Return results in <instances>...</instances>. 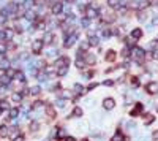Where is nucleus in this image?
<instances>
[{
    "label": "nucleus",
    "instance_id": "1",
    "mask_svg": "<svg viewBox=\"0 0 158 141\" xmlns=\"http://www.w3.org/2000/svg\"><path fill=\"white\" fill-rule=\"evenodd\" d=\"M150 5H152L150 0H130V3H128L130 8H133V10H138V11L146 10V8H149Z\"/></svg>",
    "mask_w": 158,
    "mask_h": 141
},
{
    "label": "nucleus",
    "instance_id": "2",
    "mask_svg": "<svg viewBox=\"0 0 158 141\" xmlns=\"http://www.w3.org/2000/svg\"><path fill=\"white\" fill-rule=\"evenodd\" d=\"M131 56H133V59H134L136 62H142L144 57H146V51H144L142 48H133Z\"/></svg>",
    "mask_w": 158,
    "mask_h": 141
},
{
    "label": "nucleus",
    "instance_id": "3",
    "mask_svg": "<svg viewBox=\"0 0 158 141\" xmlns=\"http://www.w3.org/2000/svg\"><path fill=\"white\" fill-rule=\"evenodd\" d=\"M101 105H103V108L106 111H111V110H114V108H115V100L112 97H106Z\"/></svg>",
    "mask_w": 158,
    "mask_h": 141
},
{
    "label": "nucleus",
    "instance_id": "4",
    "mask_svg": "<svg viewBox=\"0 0 158 141\" xmlns=\"http://www.w3.org/2000/svg\"><path fill=\"white\" fill-rule=\"evenodd\" d=\"M43 46H44L43 40H35V41L32 43V52H33V54H40L41 49H43Z\"/></svg>",
    "mask_w": 158,
    "mask_h": 141
},
{
    "label": "nucleus",
    "instance_id": "5",
    "mask_svg": "<svg viewBox=\"0 0 158 141\" xmlns=\"http://www.w3.org/2000/svg\"><path fill=\"white\" fill-rule=\"evenodd\" d=\"M76 41H78V33H70L67 37V41L63 43V48H71Z\"/></svg>",
    "mask_w": 158,
    "mask_h": 141
},
{
    "label": "nucleus",
    "instance_id": "6",
    "mask_svg": "<svg viewBox=\"0 0 158 141\" xmlns=\"http://www.w3.org/2000/svg\"><path fill=\"white\" fill-rule=\"evenodd\" d=\"M146 90H147V94H158V83L157 81H152V83H149L146 86Z\"/></svg>",
    "mask_w": 158,
    "mask_h": 141
},
{
    "label": "nucleus",
    "instance_id": "7",
    "mask_svg": "<svg viewBox=\"0 0 158 141\" xmlns=\"http://www.w3.org/2000/svg\"><path fill=\"white\" fill-rule=\"evenodd\" d=\"M142 110H144V105H142V103H136V105H134V108L130 111V116H131V117H136L138 114H141V113H142Z\"/></svg>",
    "mask_w": 158,
    "mask_h": 141
},
{
    "label": "nucleus",
    "instance_id": "8",
    "mask_svg": "<svg viewBox=\"0 0 158 141\" xmlns=\"http://www.w3.org/2000/svg\"><path fill=\"white\" fill-rule=\"evenodd\" d=\"M51 13H52V15H60V13H63V2L54 3L52 8H51Z\"/></svg>",
    "mask_w": 158,
    "mask_h": 141
},
{
    "label": "nucleus",
    "instance_id": "9",
    "mask_svg": "<svg viewBox=\"0 0 158 141\" xmlns=\"http://www.w3.org/2000/svg\"><path fill=\"white\" fill-rule=\"evenodd\" d=\"M84 13H86V17H89V19H93V17L98 16V10H96V8H92V7H87Z\"/></svg>",
    "mask_w": 158,
    "mask_h": 141
},
{
    "label": "nucleus",
    "instance_id": "10",
    "mask_svg": "<svg viewBox=\"0 0 158 141\" xmlns=\"http://www.w3.org/2000/svg\"><path fill=\"white\" fill-rule=\"evenodd\" d=\"M55 67H68L70 65V59L67 57V56H63V57H59L57 60H55V63H54Z\"/></svg>",
    "mask_w": 158,
    "mask_h": 141
},
{
    "label": "nucleus",
    "instance_id": "11",
    "mask_svg": "<svg viewBox=\"0 0 158 141\" xmlns=\"http://www.w3.org/2000/svg\"><path fill=\"white\" fill-rule=\"evenodd\" d=\"M82 59H84L86 65H87V63H90V65H95V62H96V57H95L92 52H87V54H84V56H82Z\"/></svg>",
    "mask_w": 158,
    "mask_h": 141
},
{
    "label": "nucleus",
    "instance_id": "12",
    "mask_svg": "<svg viewBox=\"0 0 158 141\" xmlns=\"http://www.w3.org/2000/svg\"><path fill=\"white\" fill-rule=\"evenodd\" d=\"M55 106L59 108V110H65V108L68 106V100L67 98H63V97H60L55 100Z\"/></svg>",
    "mask_w": 158,
    "mask_h": 141
},
{
    "label": "nucleus",
    "instance_id": "13",
    "mask_svg": "<svg viewBox=\"0 0 158 141\" xmlns=\"http://www.w3.org/2000/svg\"><path fill=\"white\" fill-rule=\"evenodd\" d=\"M44 111H46V116H48L49 119H55V117H57V114H55V110L51 106V105H46V106H44Z\"/></svg>",
    "mask_w": 158,
    "mask_h": 141
},
{
    "label": "nucleus",
    "instance_id": "14",
    "mask_svg": "<svg viewBox=\"0 0 158 141\" xmlns=\"http://www.w3.org/2000/svg\"><path fill=\"white\" fill-rule=\"evenodd\" d=\"M73 92L76 94V95H82V94H86V89L82 87L79 83H74L73 84Z\"/></svg>",
    "mask_w": 158,
    "mask_h": 141
},
{
    "label": "nucleus",
    "instance_id": "15",
    "mask_svg": "<svg viewBox=\"0 0 158 141\" xmlns=\"http://www.w3.org/2000/svg\"><path fill=\"white\" fill-rule=\"evenodd\" d=\"M87 44H89V46H98V44H100L98 37H95V35H90L89 40H87Z\"/></svg>",
    "mask_w": 158,
    "mask_h": 141
},
{
    "label": "nucleus",
    "instance_id": "16",
    "mask_svg": "<svg viewBox=\"0 0 158 141\" xmlns=\"http://www.w3.org/2000/svg\"><path fill=\"white\" fill-rule=\"evenodd\" d=\"M68 117H82V108L74 106V108H73V111H71V114H70Z\"/></svg>",
    "mask_w": 158,
    "mask_h": 141
},
{
    "label": "nucleus",
    "instance_id": "17",
    "mask_svg": "<svg viewBox=\"0 0 158 141\" xmlns=\"http://www.w3.org/2000/svg\"><path fill=\"white\" fill-rule=\"evenodd\" d=\"M14 37V30L13 29H5L3 30V40H13Z\"/></svg>",
    "mask_w": 158,
    "mask_h": 141
},
{
    "label": "nucleus",
    "instance_id": "18",
    "mask_svg": "<svg viewBox=\"0 0 158 141\" xmlns=\"http://www.w3.org/2000/svg\"><path fill=\"white\" fill-rule=\"evenodd\" d=\"M54 40H55V35L49 32V33H46V35H44L43 43H46V44H51V43H54Z\"/></svg>",
    "mask_w": 158,
    "mask_h": 141
},
{
    "label": "nucleus",
    "instance_id": "19",
    "mask_svg": "<svg viewBox=\"0 0 158 141\" xmlns=\"http://www.w3.org/2000/svg\"><path fill=\"white\" fill-rule=\"evenodd\" d=\"M21 100H22V94L21 92H13L11 94V102L13 103H21Z\"/></svg>",
    "mask_w": 158,
    "mask_h": 141
},
{
    "label": "nucleus",
    "instance_id": "20",
    "mask_svg": "<svg viewBox=\"0 0 158 141\" xmlns=\"http://www.w3.org/2000/svg\"><path fill=\"white\" fill-rule=\"evenodd\" d=\"M8 135H10L11 138H14V136H17V135H19V127H17V125H14V127H10V129H8Z\"/></svg>",
    "mask_w": 158,
    "mask_h": 141
},
{
    "label": "nucleus",
    "instance_id": "21",
    "mask_svg": "<svg viewBox=\"0 0 158 141\" xmlns=\"http://www.w3.org/2000/svg\"><path fill=\"white\" fill-rule=\"evenodd\" d=\"M115 57H117L115 51H114V49H109L108 54H106V60H108V62H114V60H115Z\"/></svg>",
    "mask_w": 158,
    "mask_h": 141
},
{
    "label": "nucleus",
    "instance_id": "22",
    "mask_svg": "<svg viewBox=\"0 0 158 141\" xmlns=\"http://www.w3.org/2000/svg\"><path fill=\"white\" fill-rule=\"evenodd\" d=\"M142 33H144V32H142L141 29H134V30L131 32V38H133V40H139V38L142 37Z\"/></svg>",
    "mask_w": 158,
    "mask_h": 141
},
{
    "label": "nucleus",
    "instance_id": "23",
    "mask_svg": "<svg viewBox=\"0 0 158 141\" xmlns=\"http://www.w3.org/2000/svg\"><path fill=\"white\" fill-rule=\"evenodd\" d=\"M17 117H19V110H17V108H11L10 110V119L14 121V119H17Z\"/></svg>",
    "mask_w": 158,
    "mask_h": 141
},
{
    "label": "nucleus",
    "instance_id": "24",
    "mask_svg": "<svg viewBox=\"0 0 158 141\" xmlns=\"http://www.w3.org/2000/svg\"><path fill=\"white\" fill-rule=\"evenodd\" d=\"M14 79L19 81V83H24V81H25V75L22 73V71H14Z\"/></svg>",
    "mask_w": 158,
    "mask_h": 141
},
{
    "label": "nucleus",
    "instance_id": "25",
    "mask_svg": "<svg viewBox=\"0 0 158 141\" xmlns=\"http://www.w3.org/2000/svg\"><path fill=\"white\" fill-rule=\"evenodd\" d=\"M30 95H40L41 94V86H33L32 89H29Z\"/></svg>",
    "mask_w": 158,
    "mask_h": 141
},
{
    "label": "nucleus",
    "instance_id": "26",
    "mask_svg": "<svg viewBox=\"0 0 158 141\" xmlns=\"http://www.w3.org/2000/svg\"><path fill=\"white\" fill-rule=\"evenodd\" d=\"M111 141H125V136H123V133H120V132H117L115 135H112V138H111Z\"/></svg>",
    "mask_w": 158,
    "mask_h": 141
},
{
    "label": "nucleus",
    "instance_id": "27",
    "mask_svg": "<svg viewBox=\"0 0 158 141\" xmlns=\"http://www.w3.org/2000/svg\"><path fill=\"white\" fill-rule=\"evenodd\" d=\"M153 121H155V116H153V114H144V124H146V125H149Z\"/></svg>",
    "mask_w": 158,
    "mask_h": 141
},
{
    "label": "nucleus",
    "instance_id": "28",
    "mask_svg": "<svg viewBox=\"0 0 158 141\" xmlns=\"http://www.w3.org/2000/svg\"><path fill=\"white\" fill-rule=\"evenodd\" d=\"M11 83V78H8V76L7 75H3L2 76V78H0V84H2L3 86V87H5V86H8V84H10Z\"/></svg>",
    "mask_w": 158,
    "mask_h": 141
},
{
    "label": "nucleus",
    "instance_id": "29",
    "mask_svg": "<svg viewBox=\"0 0 158 141\" xmlns=\"http://www.w3.org/2000/svg\"><path fill=\"white\" fill-rule=\"evenodd\" d=\"M30 132H32V133L40 132V124H38V122H32V124H30Z\"/></svg>",
    "mask_w": 158,
    "mask_h": 141
},
{
    "label": "nucleus",
    "instance_id": "30",
    "mask_svg": "<svg viewBox=\"0 0 158 141\" xmlns=\"http://www.w3.org/2000/svg\"><path fill=\"white\" fill-rule=\"evenodd\" d=\"M68 73V67H59L57 68V75L59 76H65Z\"/></svg>",
    "mask_w": 158,
    "mask_h": 141
},
{
    "label": "nucleus",
    "instance_id": "31",
    "mask_svg": "<svg viewBox=\"0 0 158 141\" xmlns=\"http://www.w3.org/2000/svg\"><path fill=\"white\" fill-rule=\"evenodd\" d=\"M0 68H2V70H8V68H10V60L3 59V60L0 62Z\"/></svg>",
    "mask_w": 158,
    "mask_h": 141
},
{
    "label": "nucleus",
    "instance_id": "32",
    "mask_svg": "<svg viewBox=\"0 0 158 141\" xmlns=\"http://www.w3.org/2000/svg\"><path fill=\"white\" fill-rule=\"evenodd\" d=\"M76 67L78 68H84L86 67V62H84V59H82V57H78L76 59Z\"/></svg>",
    "mask_w": 158,
    "mask_h": 141
},
{
    "label": "nucleus",
    "instance_id": "33",
    "mask_svg": "<svg viewBox=\"0 0 158 141\" xmlns=\"http://www.w3.org/2000/svg\"><path fill=\"white\" fill-rule=\"evenodd\" d=\"M81 25H82V27H86V29H89V27H90V19H89V17H82Z\"/></svg>",
    "mask_w": 158,
    "mask_h": 141
},
{
    "label": "nucleus",
    "instance_id": "34",
    "mask_svg": "<svg viewBox=\"0 0 158 141\" xmlns=\"http://www.w3.org/2000/svg\"><path fill=\"white\" fill-rule=\"evenodd\" d=\"M119 3H120V0H108V5H109L111 8H117Z\"/></svg>",
    "mask_w": 158,
    "mask_h": 141
},
{
    "label": "nucleus",
    "instance_id": "35",
    "mask_svg": "<svg viewBox=\"0 0 158 141\" xmlns=\"http://www.w3.org/2000/svg\"><path fill=\"white\" fill-rule=\"evenodd\" d=\"M7 135H8V127L0 125V136H7Z\"/></svg>",
    "mask_w": 158,
    "mask_h": 141
},
{
    "label": "nucleus",
    "instance_id": "36",
    "mask_svg": "<svg viewBox=\"0 0 158 141\" xmlns=\"http://www.w3.org/2000/svg\"><path fill=\"white\" fill-rule=\"evenodd\" d=\"M44 102H41V100H35L33 102V110H38V108H43Z\"/></svg>",
    "mask_w": 158,
    "mask_h": 141
},
{
    "label": "nucleus",
    "instance_id": "37",
    "mask_svg": "<svg viewBox=\"0 0 158 141\" xmlns=\"http://www.w3.org/2000/svg\"><path fill=\"white\" fill-rule=\"evenodd\" d=\"M8 108H10V105H8V102L7 100H2V102H0V110H8Z\"/></svg>",
    "mask_w": 158,
    "mask_h": 141
},
{
    "label": "nucleus",
    "instance_id": "38",
    "mask_svg": "<svg viewBox=\"0 0 158 141\" xmlns=\"http://www.w3.org/2000/svg\"><path fill=\"white\" fill-rule=\"evenodd\" d=\"M138 19H139V22H144V21H147V15H146V13H144V11H141V13H139V15H138Z\"/></svg>",
    "mask_w": 158,
    "mask_h": 141
},
{
    "label": "nucleus",
    "instance_id": "39",
    "mask_svg": "<svg viewBox=\"0 0 158 141\" xmlns=\"http://www.w3.org/2000/svg\"><path fill=\"white\" fill-rule=\"evenodd\" d=\"M57 49H54V48H49V51H48V56L49 57H55V56H57Z\"/></svg>",
    "mask_w": 158,
    "mask_h": 141
},
{
    "label": "nucleus",
    "instance_id": "40",
    "mask_svg": "<svg viewBox=\"0 0 158 141\" xmlns=\"http://www.w3.org/2000/svg\"><path fill=\"white\" fill-rule=\"evenodd\" d=\"M122 56H123V57H130V56H131V49H130V48H123Z\"/></svg>",
    "mask_w": 158,
    "mask_h": 141
},
{
    "label": "nucleus",
    "instance_id": "41",
    "mask_svg": "<svg viewBox=\"0 0 158 141\" xmlns=\"http://www.w3.org/2000/svg\"><path fill=\"white\" fill-rule=\"evenodd\" d=\"M7 49H8V46L5 43H0V56H3V54L7 52Z\"/></svg>",
    "mask_w": 158,
    "mask_h": 141
},
{
    "label": "nucleus",
    "instance_id": "42",
    "mask_svg": "<svg viewBox=\"0 0 158 141\" xmlns=\"http://www.w3.org/2000/svg\"><path fill=\"white\" fill-rule=\"evenodd\" d=\"M125 125H127L128 129H136V122H134V121H127V122H125Z\"/></svg>",
    "mask_w": 158,
    "mask_h": 141
},
{
    "label": "nucleus",
    "instance_id": "43",
    "mask_svg": "<svg viewBox=\"0 0 158 141\" xmlns=\"http://www.w3.org/2000/svg\"><path fill=\"white\" fill-rule=\"evenodd\" d=\"M82 76H84L86 79H92V76H93V71H84V73H82Z\"/></svg>",
    "mask_w": 158,
    "mask_h": 141
},
{
    "label": "nucleus",
    "instance_id": "44",
    "mask_svg": "<svg viewBox=\"0 0 158 141\" xmlns=\"http://www.w3.org/2000/svg\"><path fill=\"white\" fill-rule=\"evenodd\" d=\"M95 87H98V83H92L89 87H84V89H86V92H90V90H92V89H95Z\"/></svg>",
    "mask_w": 158,
    "mask_h": 141
},
{
    "label": "nucleus",
    "instance_id": "45",
    "mask_svg": "<svg viewBox=\"0 0 158 141\" xmlns=\"http://www.w3.org/2000/svg\"><path fill=\"white\" fill-rule=\"evenodd\" d=\"M138 140L139 141H150V135H142V136H138Z\"/></svg>",
    "mask_w": 158,
    "mask_h": 141
},
{
    "label": "nucleus",
    "instance_id": "46",
    "mask_svg": "<svg viewBox=\"0 0 158 141\" xmlns=\"http://www.w3.org/2000/svg\"><path fill=\"white\" fill-rule=\"evenodd\" d=\"M57 135H59V136H65V135H67V130H65V127H63V129H59V130H57Z\"/></svg>",
    "mask_w": 158,
    "mask_h": 141
},
{
    "label": "nucleus",
    "instance_id": "47",
    "mask_svg": "<svg viewBox=\"0 0 158 141\" xmlns=\"http://www.w3.org/2000/svg\"><path fill=\"white\" fill-rule=\"evenodd\" d=\"M13 141H24V135H17L13 138Z\"/></svg>",
    "mask_w": 158,
    "mask_h": 141
},
{
    "label": "nucleus",
    "instance_id": "48",
    "mask_svg": "<svg viewBox=\"0 0 158 141\" xmlns=\"http://www.w3.org/2000/svg\"><path fill=\"white\" fill-rule=\"evenodd\" d=\"M152 59H153V60H158V49H155V51H153Z\"/></svg>",
    "mask_w": 158,
    "mask_h": 141
},
{
    "label": "nucleus",
    "instance_id": "49",
    "mask_svg": "<svg viewBox=\"0 0 158 141\" xmlns=\"http://www.w3.org/2000/svg\"><path fill=\"white\" fill-rule=\"evenodd\" d=\"M103 84H104V86H114V81H112V79H108V81H104Z\"/></svg>",
    "mask_w": 158,
    "mask_h": 141
},
{
    "label": "nucleus",
    "instance_id": "50",
    "mask_svg": "<svg viewBox=\"0 0 158 141\" xmlns=\"http://www.w3.org/2000/svg\"><path fill=\"white\" fill-rule=\"evenodd\" d=\"M150 138H152V140H158V130H155V132H153Z\"/></svg>",
    "mask_w": 158,
    "mask_h": 141
},
{
    "label": "nucleus",
    "instance_id": "51",
    "mask_svg": "<svg viewBox=\"0 0 158 141\" xmlns=\"http://www.w3.org/2000/svg\"><path fill=\"white\" fill-rule=\"evenodd\" d=\"M157 24H158V16H155V17L152 19V25H157Z\"/></svg>",
    "mask_w": 158,
    "mask_h": 141
},
{
    "label": "nucleus",
    "instance_id": "52",
    "mask_svg": "<svg viewBox=\"0 0 158 141\" xmlns=\"http://www.w3.org/2000/svg\"><path fill=\"white\" fill-rule=\"evenodd\" d=\"M65 141H76V138H73V136H67V138H65Z\"/></svg>",
    "mask_w": 158,
    "mask_h": 141
},
{
    "label": "nucleus",
    "instance_id": "53",
    "mask_svg": "<svg viewBox=\"0 0 158 141\" xmlns=\"http://www.w3.org/2000/svg\"><path fill=\"white\" fill-rule=\"evenodd\" d=\"M81 141H89V140H87V138H84V140H81Z\"/></svg>",
    "mask_w": 158,
    "mask_h": 141
},
{
    "label": "nucleus",
    "instance_id": "54",
    "mask_svg": "<svg viewBox=\"0 0 158 141\" xmlns=\"http://www.w3.org/2000/svg\"><path fill=\"white\" fill-rule=\"evenodd\" d=\"M2 113H3V111H2V110H0V116H2Z\"/></svg>",
    "mask_w": 158,
    "mask_h": 141
},
{
    "label": "nucleus",
    "instance_id": "55",
    "mask_svg": "<svg viewBox=\"0 0 158 141\" xmlns=\"http://www.w3.org/2000/svg\"><path fill=\"white\" fill-rule=\"evenodd\" d=\"M157 110H158V103H157Z\"/></svg>",
    "mask_w": 158,
    "mask_h": 141
},
{
    "label": "nucleus",
    "instance_id": "56",
    "mask_svg": "<svg viewBox=\"0 0 158 141\" xmlns=\"http://www.w3.org/2000/svg\"><path fill=\"white\" fill-rule=\"evenodd\" d=\"M44 141H49V140H44Z\"/></svg>",
    "mask_w": 158,
    "mask_h": 141
},
{
    "label": "nucleus",
    "instance_id": "57",
    "mask_svg": "<svg viewBox=\"0 0 158 141\" xmlns=\"http://www.w3.org/2000/svg\"><path fill=\"white\" fill-rule=\"evenodd\" d=\"M0 89H2V87H0Z\"/></svg>",
    "mask_w": 158,
    "mask_h": 141
}]
</instances>
